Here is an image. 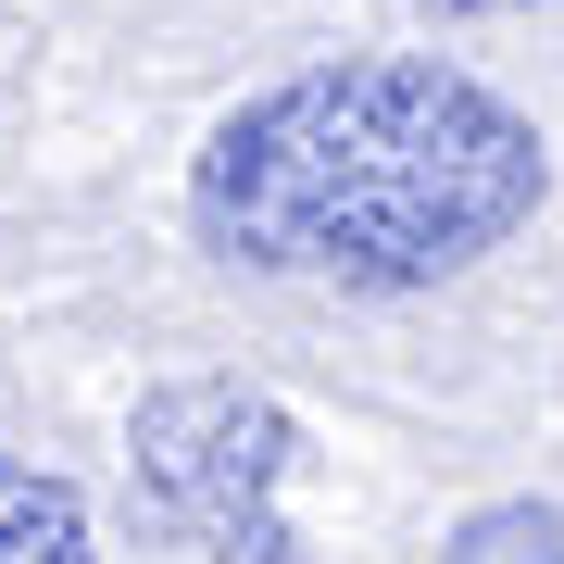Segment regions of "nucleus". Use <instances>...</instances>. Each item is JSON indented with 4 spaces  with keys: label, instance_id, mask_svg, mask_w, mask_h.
<instances>
[{
    "label": "nucleus",
    "instance_id": "20e7f679",
    "mask_svg": "<svg viewBox=\"0 0 564 564\" xmlns=\"http://www.w3.org/2000/svg\"><path fill=\"white\" fill-rule=\"evenodd\" d=\"M440 564H564V527L540 502H502V514H477V527H452V552Z\"/></svg>",
    "mask_w": 564,
    "mask_h": 564
},
{
    "label": "nucleus",
    "instance_id": "7ed1b4c3",
    "mask_svg": "<svg viewBox=\"0 0 564 564\" xmlns=\"http://www.w3.org/2000/svg\"><path fill=\"white\" fill-rule=\"evenodd\" d=\"M0 564H88V502L39 464H0Z\"/></svg>",
    "mask_w": 564,
    "mask_h": 564
},
{
    "label": "nucleus",
    "instance_id": "39448f33",
    "mask_svg": "<svg viewBox=\"0 0 564 564\" xmlns=\"http://www.w3.org/2000/svg\"><path fill=\"white\" fill-rule=\"evenodd\" d=\"M426 13H527V0H426Z\"/></svg>",
    "mask_w": 564,
    "mask_h": 564
},
{
    "label": "nucleus",
    "instance_id": "f257e3e1",
    "mask_svg": "<svg viewBox=\"0 0 564 564\" xmlns=\"http://www.w3.org/2000/svg\"><path fill=\"white\" fill-rule=\"evenodd\" d=\"M540 126L502 88L414 51H364L239 101L188 202H202V239L263 276L440 289L540 214Z\"/></svg>",
    "mask_w": 564,
    "mask_h": 564
},
{
    "label": "nucleus",
    "instance_id": "f03ea898",
    "mask_svg": "<svg viewBox=\"0 0 564 564\" xmlns=\"http://www.w3.org/2000/svg\"><path fill=\"white\" fill-rule=\"evenodd\" d=\"M139 489L151 514L176 527L202 564H289V514H276V477H289V414L239 377H176L139 402Z\"/></svg>",
    "mask_w": 564,
    "mask_h": 564
}]
</instances>
